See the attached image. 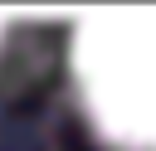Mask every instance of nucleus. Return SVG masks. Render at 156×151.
Returning a JSON list of instances; mask_svg holds the SVG:
<instances>
[{"label": "nucleus", "instance_id": "1", "mask_svg": "<svg viewBox=\"0 0 156 151\" xmlns=\"http://www.w3.org/2000/svg\"><path fill=\"white\" fill-rule=\"evenodd\" d=\"M88 122L117 151H156V10H88L68 44Z\"/></svg>", "mask_w": 156, "mask_h": 151}, {"label": "nucleus", "instance_id": "2", "mask_svg": "<svg viewBox=\"0 0 156 151\" xmlns=\"http://www.w3.org/2000/svg\"><path fill=\"white\" fill-rule=\"evenodd\" d=\"M0 39H5V19H0Z\"/></svg>", "mask_w": 156, "mask_h": 151}]
</instances>
